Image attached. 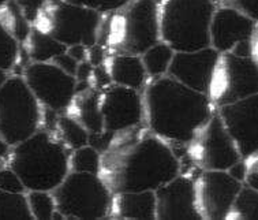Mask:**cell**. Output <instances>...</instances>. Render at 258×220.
Returning <instances> with one entry per match:
<instances>
[{
  "label": "cell",
  "instance_id": "obj_1",
  "mask_svg": "<svg viewBox=\"0 0 258 220\" xmlns=\"http://www.w3.org/2000/svg\"><path fill=\"white\" fill-rule=\"evenodd\" d=\"M152 134L161 140L188 144L213 115L208 94L184 86L168 75L146 88L145 105Z\"/></svg>",
  "mask_w": 258,
  "mask_h": 220
},
{
  "label": "cell",
  "instance_id": "obj_2",
  "mask_svg": "<svg viewBox=\"0 0 258 220\" xmlns=\"http://www.w3.org/2000/svg\"><path fill=\"white\" fill-rule=\"evenodd\" d=\"M113 194L156 190L180 174V163L171 146L150 134L123 148L105 152L101 170Z\"/></svg>",
  "mask_w": 258,
  "mask_h": 220
},
{
  "label": "cell",
  "instance_id": "obj_3",
  "mask_svg": "<svg viewBox=\"0 0 258 220\" xmlns=\"http://www.w3.org/2000/svg\"><path fill=\"white\" fill-rule=\"evenodd\" d=\"M11 148L10 167L21 178L26 192H52L70 173V155L66 145L53 138L48 130H37Z\"/></svg>",
  "mask_w": 258,
  "mask_h": 220
},
{
  "label": "cell",
  "instance_id": "obj_4",
  "mask_svg": "<svg viewBox=\"0 0 258 220\" xmlns=\"http://www.w3.org/2000/svg\"><path fill=\"white\" fill-rule=\"evenodd\" d=\"M215 10L213 0H160V41L175 52L211 47L209 26Z\"/></svg>",
  "mask_w": 258,
  "mask_h": 220
},
{
  "label": "cell",
  "instance_id": "obj_5",
  "mask_svg": "<svg viewBox=\"0 0 258 220\" xmlns=\"http://www.w3.org/2000/svg\"><path fill=\"white\" fill-rule=\"evenodd\" d=\"M104 40L116 53L141 57L160 41L159 0H130L112 11L104 29Z\"/></svg>",
  "mask_w": 258,
  "mask_h": 220
},
{
  "label": "cell",
  "instance_id": "obj_6",
  "mask_svg": "<svg viewBox=\"0 0 258 220\" xmlns=\"http://www.w3.org/2000/svg\"><path fill=\"white\" fill-rule=\"evenodd\" d=\"M52 196L63 219H104L112 209L113 193L97 174L70 171Z\"/></svg>",
  "mask_w": 258,
  "mask_h": 220
},
{
  "label": "cell",
  "instance_id": "obj_7",
  "mask_svg": "<svg viewBox=\"0 0 258 220\" xmlns=\"http://www.w3.org/2000/svg\"><path fill=\"white\" fill-rule=\"evenodd\" d=\"M33 26L66 47L82 44L89 48L99 41L101 13L63 0H48Z\"/></svg>",
  "mask_w": 258,
  "mask_h": 220
},
{
  "label": "cell",
  "instance_id": "obj_8",
  "mask_svg": "<svg viewBox=\"0 0 258 220\" xmlns=\"http://www.w3.org/2000/svg\"><path fill=\"white\" fill-rule=\"evenodd\" d=\"M41 104L22 75H10L0 88V136L10 146L40 130Z\"/></svg>",
  "mask_w": 258,
  "mask_h": 220
},
{
  "label": "cell",
  "instance_id": "obj_9",
  "mask_svg": "<svg viewBox=\"0 0 258 220\" xmlns=\"http://www.w3.org/2000/svg\"><path fill=\"white\" fill-rule=\"evenodd\" d=\"M258 93L257 61L232 53H220L212 74L208 97L213 105L239 101Z\"/></svg>",
  "mask_w": 258,
  "mask_h": 220
},
{
  "label": "cell",
  "instance_id": "obj_10",
  "mask_svg": "<svg viewBox=\"0 0 258 220\" xmlns=\"http://www.w3.org/2000/svg\"><path fill=\"white\" fill-rule=\"evenodd\" d=\"M22 77L38 103L49 111L61 113L73 104L77 78L67 74L52 62H32L26 66Z\"/></svg>",
  "mask_w": 258,
  "mask_h": 220
},
{
  "label": "cell",
  "instance_id": "obj_11",
  "mask_svg": "<svg viewBox=\"0 0 258 220\" xmlns=\"http://www.w3.org/2000/svg\"><path fill=\"white\" fill-rule=\"evenodd\" d=\"M192 141L197 142L194 144L191 156L204 170L227 171L232 164L242 159L217 114L212 115Z\"/></svg>",
  "mask_w": 258,
  "mask_h": 220
},
{
  "label": "cell",
  "instance_id": "obj_12",
  "mask_svg": "<svg viewBox=\"0 0 258 220\" xmlns=\"http://www.w3.org/2000/svg\"><path fill=\"white\" fill-rule=\"evenodd\" d=\"M242 185L227 171L204 170L196 182L197 205L202 219H225Z\"/></svg>",
  "mask_w": 258,
  "mask_h": 220
},
{
  "label": "cell",
  "instance_id": "obj_13",
  "mask_svg": "<svg viewBox=\"0 0 258 220\" xmlns=\"http://www.w3.org/2000/svg\"><path fill=\"white\" fill-rule=\"evenodd\" d=\"M225 130L235 142L240 156L246 159L257 155L258 149V96H249L235 103L219 107Z\"/></svg>",
  "mask_w": 258,
  "mask_h": 220
},
{
  "label": "cell",
  "instance_id": "obj_14",
  "mask_svg": "<svg viewBox=\"0 0 258 220\" xmlns=\"http://www.w3.org/2000/svg\"><path fill=\"white\" fill-rule=\"evenodd\" d=\"M100 109L103 114L104 130L116 134L141 123L144 101L138 90L112 84L100 96Z\"/></svg>",
  "mask_w": 258,
  "mask_h": 220
},
{
  "label": "cell",
  "instance_id": "obj_15",
  "mask_svg": "<svg viewBox=\"0 0 258 220\" xmlns=\"http://www.w3.org/2000/svg\"><path fill=\"white\" fill-rule=\"evenodd\" d=\"M156 219L200 220L196 182L186 175H176L155 190Z\"/></svg>",
  "mask_w": 258,
  "mask_h": 220
},
{
  "label": "cell",
  "instance_id": "obj_16",
  "mask_svg": "<svg viewBox=\"0 0 258 220\" xmlns=\"http://www.w3.org/2000/svg\"><path fill=\"white\" fill-rule=\"evenodd\" d=\"M219 55L220 53L212 47L190 52H175L167 75L190 89L208 94Z\"/></svg>",
  "mask_w": 258,
  "mask_h": 220
},
{
  "label": "cell",
  "instance_id": "obj_17",
  "mask_svg": "<svg viewBox=\"0 0 258 220\" xmlns=\"http://www.w3.org/2000/svg\"><path fill=\"white\" fill-rule=\"evenodd\" d=\"M257 21L228 7L215 10L209 26L211 47L219 53H228L238 44L255 37Z\"/></svg>",
  "mask_w": 258,
  "mask_h": 220
},
{
  "label": "cell",
  "instance_id": "obj_18",
  "mask_svg": "<svg viewBox=\"0 0 258 220\" xmlns=\"http://www.w3.org/2000/svg\"><path fill=\"white\" fill-rule=\"evenodd\" d=\"M112 211L120 219H156L155 190L116 193L113 196Z\"/></svg>",
  "mask_w": 258,
  "mask_h": 220
},
{
  "label": "cell",
  "instance_id": "obj_19",
  "mask_svg": "<svg viewBox=\"0 0 258 220\" xmlns=\"http://www.w3.org/2000/svg\"><path fill=\"white\" fill-rule=\"evenodd\" d=\"M107 70L113 85L136 90L141 89L148 77L141 57L138 55L116 53L109 58Z\"/></svg>",
  "mask_w": 258,
  "mask_h": 220
},
{
  "label": "cell",
  "instance_id": "obj_20",
  "mask_svg": "<svg viewBox=\"0 0 258 220\" xmlns=\"http://www.w3.org/2000/svg\"><path fill=\"white\" fill-rule=\"evenodd\" d=\"M28 42L29 57L32 62H38V63L52 62L53 58L67 51L64 44H61L56 38H53L48 33L42 32L36 26H32Z\"/></svg>",
  "mask_w": 258,
  "mask_h": 220
},
{
  "label": "cell",
  "instance_id": "obj_21",
  "mask_svg": "<svg viewBox=\"0 0 258 220\" xmlns=\"http://www.w3.org/2000/svg\"><path fill=\"white\" fill-rule=\"evenodd\" d=\"M81 97L77 103L78 121L89 133H100L104 130V119L100 109V94L97 92L86 90L80 93Z\"/></svg>",
  "mask_w": 258,
  "mask_h": 220
},
{
  "label": "cell",
  "instance_id": "obj_22",
  "mask_svg": "<svg viewBox=\"0 0 258 220\" xmlns=\"http://www.w3.org/2000/svg\"><path fill=\"white\" fill-rule=\"evenodd\" d=\"M174 53V49L163 41H159L153 47L146 49L141 55L146 74L150 77H157V78L167 74Z\"/></svg>",
  "mask_w": 258,
  "mask_h": 220
},
{
  "label": "cell",
  "instance_id": "obj_23",
  "mask_svg": "<svg viewBox=\"0 0 258 220\" xmlns=\"http://www.w3.org/2000/svg\"><path fill=\"white\" fill-rule=\"evenodd\" d=\"M225 219H258V190L242 185Z\"/></svg>",
  "mask_w": 258,
  "mask_h": 220
},
{
  "label": "cell",
  "instance_id": "obj_24",
  "mask_svg": "<svg viewBox=\"0 0 258 220\" xmlns=\"http://www.w3.org/2000/svg\"><path fill=\"white\" fill-rule=\"evenodd\" d=\"M32 220L26 193H9L0 190V220Z\"/></svg>",
  "mask_w": 258,
  "mask_h": 220
},
{
  "label": "cell",
  "instance_id": "obj_25",
  "mask_svg": "<svg viewBox=\"0 0 258 220\" xmlns=\"http://www.w3.org/2000/svg\"><path fill=\"white\" fill-rule=\"evenodd\" d=\"M57 129L61 136L63 144L71 149H78L81 146L88 145L89 131L86 130L78 119L71 117H60L56 121Z\"/></svg>",
  "mask_w": 258,
  "mask_h": 220
},
{
  "label": "cell",
  "instance_id": "obj_26",
  "mask_svg": "<svg viewBox=\"0 0 258 220\" xmlns=\"http://www.w3.org/2000/svg\"><path fill=\"white\" fill-rule=\"evenodd\" d=\"M101 160V153L88 144L78 149H74V153L70 156V171L100 175Z\"/></svg>",
  "mask_w": 258,
  "mask_h": 220
},
{
  "label": "cell",
  "instance_id": "obj_27",
  "mask_svg": "<svg viewBox=\"0 0 258 220\" xmlns=\"http://www.w3.org/2000/svg\"><path fill=\"white\" fill-rule=\"evenodd\" d=\"M28 205L33 219L37 220H51L53 219V213L56 212L55 198L52 192L47 190H29L26 192Z\"/></svg>",
  "mask_w": 258,
  "mask_h": 220
},
{
  "label": "cell",
  "instance_id": "obj_28",
  "mask_svg": "<svg viewBox=\"0 0 258 220\" xmlns=\"http://www.w3.org/2000/svg\"><path fill=\"white\" fill-rule=\"evenodd\" d=\"M19 42L0 22V70H13L18 62Z\"/></svg>",
  "mask_w": 258,
  "mask_h": 220
},
{
  "label": "cell",
  "instance_id": "obj_29",
  "mask_svg": "<svg viewBox=\"0 0 258 220\" xmlns=\"http://www.w3.org/2000/svg\"><path fill=\"white\" fill-rule=\"evenodd\" d=\"M5 7L7 10L6 11L7 18H2L0 21L9 19L11 24L7 25L6 28L9 29V32L18 40V42L28 41L29 34H30V30H32V25L26 21L22 11L19 10L18 6L15 5L14 0H9L5 5Z\"/></svg>",
  "mask_w": 258,
  "mask_h": 220
},
{
  "label": "cell",
  "instance_id": "obj_30",
  "mask_svg": "<svg viewBox=\"0 0 258 220\" xmlns=\"http://www.w3.org/2000/svg\"><path fill=\"white\" fill-rule=\"evenodd\" d=\"M63 2L89 7V9L99 11L101 14H105V13H112L115 10L122 9L123 6H126L130 0H63Z\"/></svg>",
  "mask_w": 258,
  "mask_h": 220
},
{
  "label": "cell",
  "instance_id": "obj_31",
  "mask_svg": "<svg viewBox=\"0 0 258 220\" xmlns=\"http://www.w3.org/2000/svg\"><path fill=\"white\" fill-rule=\"evenodd\" d=\"M0 190L9 193H26L24 183L11 167L0 170Z\"/></svg>",
  "mask_w": 258,
  "mask_h": 220
},
{
  "label": "cell",
  "instance_id": "obj_32",
  "mask_svg": "<svg viewBox=\"0 0 258 220\" xmlns=\"http://www.w3.org/2000/svg\"><path fill=\"white\" fill-rule=\"evenodd\" d=\"M14 2L19 7V10L22 11V14L29 24L34 25L38 15L41 13L42 7L45 6L48 0H14Z\"/></svg>",
  "mask_w": 258,
  "mask_h": 220
},
{
  "label": "cell",
  "instance_id": "obj_33",
  "mask_svg": "<svg viewBox=\"0 0 258 220\" xmlns=\"http://www.w3.org/2000/svg\"><path fill=\"white\" fill-rule=\"evenodd\" d=\"M221 7H228L257 21V0H219Z\"/></svg>",
  "mask_w": 258,
  "mask_h": 220
},
{
  "label": "cell",
  "instance_id": "obj_34",
  "mask_svg": "<svg viewBox=\"0 0 258 220\" xmlns=\"http://www.w3.org/2000/svg\"><path fill=\"white\" fill-rule=\"evenodd\" d=\"M113 137H115V133L113 131L103 130L100 133H89V141L88 144L90 146H93L94 149L97 150L99 153H105L111 149L113 142Z\"/></svg>",
  "mask_w": 258,
  "mask_h": 220
},
{
  "label": "cell",
  "instance_id": "obj_35",
  "mask_svg": "<svg viewBox=\"0 0 258 220\" xmlns=\"http://www.w3.org/2000/svg\"><path fill=\"white\" fill-rule=\"evenodd\" d=\"M52 63L56 65L57 67H60L61 70L66 71L67 74L75 75V71H77V67H78V62L75 61L74 58H71L67 51L64 53H60L57 55L56 58L52 59Z\"/></svg>",
  "mask_w": 258,
  "mask_h": 220
},
{
  "label": "cell",
  "instance_id": "obj_36",
  "mask_svg": "<svg viewBox=\"0 0 258 220\" xmlns=\"http://www.w3.org/2000/svg\"><path fill=\"white\" fill-rule=\"evenodd\" d=\"M96 81V85L97 88H107L109 85L112 84L111 82V77L108 74V70L107 67H104L103 65L96 66L93 69V75H92Z\"/></svg>",
  "mask_w": 258,
  "mask_h": 220
},
{
  "label": "cell",
  "instance_id": "obj_37",
  "mask_svg": "<svg viewBox=\"0 0 258 220\" xmlns=\"http://www.w3.org/2000/svg\"><path fill=\"white\" fill-rule=\"evenodd\" d=\"M227 173L230 174L234 179L239 181L240 183H243L246 173H247V161L242 157V159L238 160L236 163L232 164L230 169L227 170Z\"/></svg>",
  "mask_w": 258,
  "mask_h": 220
},
{
  "label": "cell",
  "instance_id": "obj_38",
  "mask_svg": "<svg viewBox=\"0 0 258 220\" xmlns=\"http://www.w3.org/2000/svg\"><path fill=\"white\" fill-rule=\"evenodd\" d=\"M94 66L90 65L89 61H85L78 63L77 71H75V78L78 82H89L92 75H93Z\"/></svg>",
  "mask_w": 258,
  "mask_h": 220
},
{
  "label": "cell",
  "instance_id": "obj_39",
  "mask_svg": "<svg viewBox=\"0 0 258 220\" xmlns=\"http://www.w3.org/2000/svg\"><path fill=\"white\" fill-rule=\"evenodd\" d=\"M88 51H89V48L85 47L82 44H75V45L67 47V53L71 58H74L78 63L88 61Z\"/></svg>",
  "mask_w": 258,
  "mask_h": 220
},
{
  "label": "cell",
  "instance_id": "obj_40",
  "mask_svg": "<svg viewBox=\"0 0 258 220\" xmlns=\"http://www.w3.org/2000/svg\"><path fill=\"white\" fill-rule=\"evenodd\" d=\"M88 59H89L90 65L92 66H100L103 65L104 61V51L103 47L100 44H94L92 47H89V51H88Z\"/></svg>",
  "mask_w": 258,
  "mask_h": 220
},
{
  "label": "cell",
  "instance_id": "obj_41",
  "mask_svg": "<svg viewBox=\"0 0 258 220\" xmlns=\"http://www.w3.org/2000/svg\"><path fill=\"white\" fill-rule=\"evenodd\" d=\"M243 185H247L250 188L258 190V173H257V160L254 161L253 166H247V173L244 177Z\"/></svg>",
  "mask_w": 258,
  "mask_h": 220
},
{
  "label": "cell",
  "instance_id": "obj_42",
  "mask_svg": "<svg viewBox=\"0 0 258 220\" xmlns=\"http://www.w3.org/2000/svg\"><path fill=\"white\" fill-rule=\"evenodd\" d=\"M10 148H11V146L6 142V140L3 137L0 136V159H5V157L9 156Z\"/></svg>",
  "mask_w": 258,
  "mask_h": 220
},
{
  "label": "cell",
  "instance_id": "obj_43",
  "mask_svg": "<svg viewBox=\"0 0 258 220\" xmlns=\"http://www.w3.org/2000/svg\"><path fill=\"white\" fill-rule=\"evenodd\" d=\"M9 77H10V74H9V73H7V71L0 70V88H2V85L5 84L6 80H7Z\"/></svg>",
  "mask_w": 258,
  "mask_h": 220
},
{
  "label": "cell",
  "instance_id": "obj_44",
  "mask_svg": "<svg viewBox=\"0 0 258 220\" xmlns=\"http://www.w3.org/2000/svg\"><path fill=\"white\" fill-rule=\"evenodd\" d=\"M7 2H9V0H0V9H2V7H3V6H5Z\"/></svg>",
  "mask_w": 258,
  "mask_h": 220
}]
</instances>
